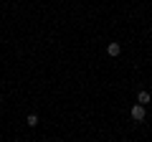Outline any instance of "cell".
Instances as JSON below:
<instances>
[{
	"label": "cell",
	"instance_id": "2",
	"mask_svg": "<svg viewBox=\"0 0 152 142\" xmlns=\"http://www.w3.org/2000/svg\"><path fill=\"white\" fill-rule=\"evenodd\" d=\"M107 51H109V56H119V51H122V48H119V43H109V48H107Z\"/></svg>",
	"mask_w": 152,
	"mask_h": 142
},
{
	"label": "cell",
	"instance_id": "1",
	"mask_svg": "<svg viewBox=\"0 0 152 142\" xmlns=\"http://www.w3.org/2000/svg\"><path fill=\"white\" fill-rule=\"evenodd\" d=\"M132 119H137V122L145 119V109H142V104H134V107H132Z\"/></svg>",
	"mask_w": 152,
	"mask_h": 142
},
{
	"label": "cell",
	"instance_id": "3",
	"mask_svg": "<svg viewBox=\"0 0 152 142\" xmlns=\"http://www.w3.org/2000/svg\"><path fill=\"white\" fill-rule=\"evenodd\" d=\"M147 102H150V94H147V91H140V94H137V104H147Z\"/></svg>",
	"mask_w": 152,
	"mask_h": 142
},
{
	"label": "cell",
	"instance_id": "4",
	"mask_svg": "<svg viewBox=\"0 0 152 142\" xmlns=\"http://www.w3.org/2000/svg\"><path fill=\"white\" fill-rule=\"evenodd\" d=\"M26 122H28V127H36V124H38V117H36V114H28Z\"/></svg>",
	"mask_w": 152,
	"mask_h": 142
}]
</instances>
